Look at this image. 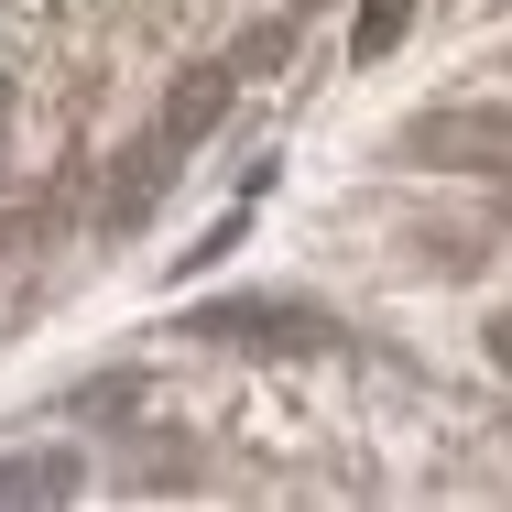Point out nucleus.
<instances>
[{
  "mask_svg": "<svg viewBox=\"0 0 512 512\" xmlns=\"http://www.w3.org/2000/svg\"><path fill=\"white\" fill-rule=\"evenodd\" d=\"M186 338H218V349H251V360H316L338 349V327L295 295H229V306H186Z\"/></svg>",
  "mask_w": 512,
  "mask_h": 512,
  "instance_id": "f257e3e1",
  "label": "nucleus"
},
{
  "mask_svg": "<svg viewBox=\"0 0 512 512\" xmlns=\"http://www.w3.org/2000/svg\"><path fill=\"white\" fill-rule=\"evenodd\" d=\"M404 153L436 175H512V109H425L404 120Z\"/></svg>",
  "mask_w": 512,
  "mask_h": 512,
  "instance_id": "f03ea898",
  "label": "nucleus"
},
{
  "mask_svg": "<svg viewBox=\"0 0 512 512\" xmlns=\"http://www.w3.org/2000/svg\"><path fill=\"white\" fill-rule=\"evenodd\" d=\"M175 164H186V142H175V131H153L142 153H120V164H109V197H99V218H109V229H142V207L175 186Z\"/></svg>",
  "mask_w": 512,
  "mask_h": 512,
  "instance_id": "7ed1b4c3",
  "label": "nucleus"
},
{
  "mask_svg": "<svg viewBox=\"0 0 512 512\" xmlns=\"http://www.w3.org/2000/svg\"><path fill=\"white\" fill-rule=\"evenodd\" d=\"M229 88H240V66H186V77H175V88H164V131H175V142H186V153H197L207 131H218V120H229Z\"/></svg>",
  "mask_w": 512,
  "mask_h": 512,
  "instance_id": "20e7f679",
  "label": "nucleus"
},
{
  "mask_svg": "<svg viewBox=\"0 0 512 512\" xmlns=\"http://www.w3.org/2000/svg\"><path fill=\"white\" fill-rule=\"evenodd\" d=\"M0 502H77V458H0Z\"/></svg>",
  "mask_w": 512,
  "mask_h": 512,
  "instance_id": "39448f33",
  "label": "nucleus"
},
{
  "mask_svg": "<svg viewBox=\"0 0 512 512\" xmlns=\"http://www.w3.org/2000/svg\"><path fill=\"white\" fill-rule=\"evenodd\" d=\"M404 33H414V0H360V22H349V55H360V66H382Z\"/></svg>",
  "mask_w": 512,
  "mask_h": 512,
  "instance_id": "423d86ee",
  "label": "nucleus"
},
{
  "mask_svg": "<svg viewBox=\"0 0 512 512\" xmlns=\"http://www.w3.org/2000/svg\"><path fill=\"white\" fill-rule=\"evenodd\" d=\"M284 55H295V22H251V33H240V55H229V66H240V77H273V66H284Z\"/></svg>",
  "mask_w": 512,
  "mask_h": 512,
  "instance_id": "0eeeda50",
  "label": "nucleus"
},
{
  "mask_svg": "<svg viewBox=\"0 0 512 512\" xmlns=\"http://www.w3.org/2000/svg\"><path fill=\"white\" fill-rule=\"evenodd\" d=\"M240 229H251V218H218V229H207V240H197V251H186V262H175V273H186V284H197L207 262H218V251H240Z\"/></svg>",
  "mask_w": 512,
  "mask_h": 512,
  "instance_id": "6e6552de",
  "label": "nucleus"
},
{
  "mask_svg": "<svg viewBox=\"0 0 512 512\" xmlns=\"http://www.w3.org/2000/svg\"><path fill=\"white\" fill-rule=\"evenodd\" d=\"M142 404V382H88V393H77V414H131Z\"/></svg>",
  "mask_w": 512,
  "mask_h": 512,
  "instance_id": "1a4fd4ad",
  "label": "nucleus"
},
{
  "mask_svg": "<svg viewBox=\"0 0 512 512\" xmlns=\"http://www.w3.org/2000/svg\"><path fill=\"white\" fill-rule=\"evenodd\" d=\"M480 349H491V360L512 371V316H491V327H480Z\"/></svg>",
  "mask_w": 512,
  "mask_h": 512,
  "instance_id": "9d476101",
  "label": "nucleus"
}]
</instances>
